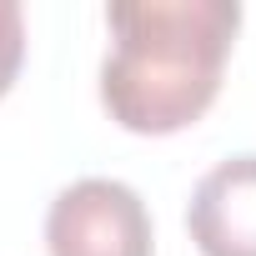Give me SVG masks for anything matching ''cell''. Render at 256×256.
Returning <instances> with one entry per match:
<instances>
[{
    "instance_id": "cell-2",
    "label": "cell",
    "mask_w": 256,
    "mask_h": 256,
    "mask_svg": "<svg viewBox=\"0 0 256 256\" xmlns=\"http://www.w3.org/2000/svg\"><path fill=\"white\" fill-rule=\"evenodd\" d=\"M50 256H156L151 211L136 186L116 176H80L56 191L46 211Z\"/></svg>"
},
{
    "instance_id": "cell-4",
    "label": "cell",
    "mask_w": 256,
    "mask_h": 256,
    "mask_svg": "<svg viewBox=\"0 0 256 256\" xmlns=\"http://www.w3.org/2000/svg\"><path fill=\"white\" fill-rule=\"evenodd\" d=\"M20 60H26V10L16 0H0V96L10 90Z\"/></svg>"
},
{
    "instance_id": "cell-3",
    "label": "cell",
    "mask_w": 256,
    "mask_h": 256,
    "mask_svg": "<svg viewBox=\"0 0 256 256\" xmlns=\"http://www.w3.org/2000/svg\"><path fill=\"white\" fill-rule=\"evenodd\" d=\"M186 231L201 256H256V151L226 156L196 181Z\"/></svg>"
},
{
    "instance_id": "cell-1",
    "label": "cell",
    "mask_w": 256,
    "mask_h": 256,
    "mask_svg": "<svg viewBox=\"0 0 256 256\" xmlns=\"http://www.w3.org/2000/svg\"><path fill=\"white\" fill-rule=\"evenodd\" d=\"M110 50L100 60V106L136 136H171L201 120L221 90L236 0H110Z\"/></svg>"
}]
</instances>
